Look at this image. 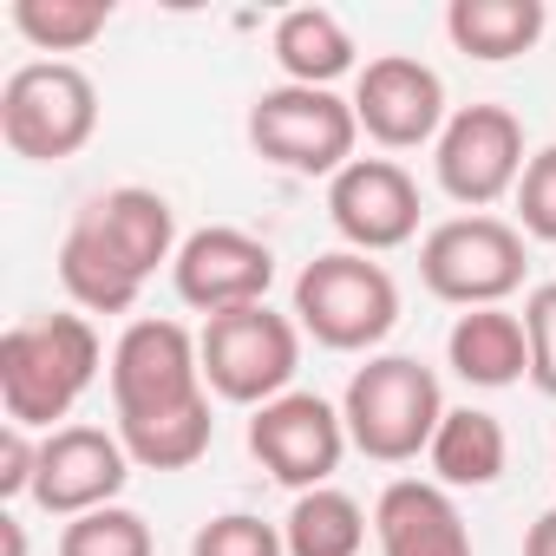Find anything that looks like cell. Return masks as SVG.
Wrapping results in <instances>:
<instances>
[{
    "instance_id": "4fadbf2b",
    "label": "cell",
    "mask_w": 556,
    "mask_h": 556,
    "mask_svg": "<svg viewBox=\"0 0 556 556\" xmlns=\"http://www.w3.org/2000/svg\"><path fill=\"white\" fill-rule=\"evenodd\" d=\"M354 118L387 151L439 144V131H445V79L413 53H380L354 79Z\"/></svg>"
},
{
    "instance_id": "5bb4252c",
    "label": "cell",
    "mask_w": 556,
    "mask_h": 556,
    "mask_svg": "<svg viewBox=\"0 0 556 556\" xmlns=\"http://www.w3.org/2000/svg\"><path fill=\"white\" fill-rule=\"evenodd\" d=\"M131 484V452L118 432L99 426H60L40 439V471H34V504L53 517H86L118 504V491Z\"/></svg>"
},
{
    "instance_id": "9c48e42d",
    "label": "cell",
    "mask_w": 556,
    "mask_h": 556,
    "mask_svg": "<svg viewBox=\"0 0 556 556\" xmlns=\"http://www.w3.org/2000/svg\"><path fill=\"white\" fill-rule=\"evenodd\" d=\"M105 380H112L118 426L125 419H151V413H170V406L203 400V348H197V334L184 321L144 315V321H131L112 341Z\"/></svg>"
},
{
    "instance_id": "f546056e",
    "label": "cell",
    "mask_w": 556,
    "mask_h": 556,
    "mask_svg": "<svg viewBox=\"0 0 556 556\" xmlns=\"http://www.w3.org/2000/svg\"><path fill=\"white\" fill-rule=\"evenodd\" d=\"M0 543H8V556H27V530L14 517H0Z\"/></svg>"
},
{
    "instance_id": "52a82bcc",
    "label": "cell",
    "mask_w": 556,
    "mask_h": 556,
    "mask_svg": "<svg viewBox=\"0 0 556 556\" xmlns=\"http://www.w3.org/2000/svg\"><path fill=\"white\" fill-rule=\"evenodd\" d=\"M249 144L295 177H341L361 144L354 99H334L321 86H268L249 105Z\"/></svg>"
},
{
    "instance_id": "2e32d148",
    "label": "cell",
    "mask_w": 556,
    "mask_h": 556,
    "mask_svg": "<svg viewBox=\"0 0 556 556\" xmlns=\"http://www.w3.org/2000/svg\"><path fill=\"white\" fill-rule=\"evenodd\" d=\"M380 556H471V530L439 478H393L374 504Z\"/></svg>"
},
{
    "instance_id": "d4e9b609",
    "label": "cell",
    "mask_w": 556,
    "mask_h": 556,
    "mask_svg": "<svg viewBox=\"0 0 556 556\" xmlns=\"http://www.w3.org/2000/svg\"><path fill=\"white\" fill-rule=\"evenodd\" d=\"M190 556H289V543L275 523H262L249 510H223L190 536Z\"/></svg>"
},
{
    "instance_id": "9a60e30c",
    "label": "cell",
    "mask_w": 556,
    "mask_h": 556,
    "mask_svg": "<svg viewBox=\"0 0 556 556\" xmlns=\"http://www.w3.org/2000/svg\"><path fill=\"white\" fill-rule=\"evenodd\" d=\"M328 216H334V229H341L348 249L387 255V249H400V242L419 236V184L393 157H354L328 184Z\"/></svg>"
},
{
    "instance_id": "7a4b0ae2",
    "label": "cell",
    "mask_w": 556,
    "mask_h": 556,
    "mask_svg": "<svg viewBox=\"0 0 556 556\" xmlns=\"http://www.w3.org/2000/svg\"><path fill=\"white\" fill-rule=\"evenodd\" d=\"M105 348L86 315H34L0 334V413L27 432H60V419L99 380Z\"/></svg>"
},
{
    "instance_id": "5b68a950",
    "label": "cell",
    "mask_w": 556,
    "mask_h": 556,
    "mask_svg": "<svg viewBox=\"0 0 556 556\" xmlns=\"http://www.w3.org/2000/svg\"><path fill=\"white\" fill-rule=\"evenodd\" d=\"M99 131V86L73 60H27L0 86V138L27 164L79 157Z\"/></svg>"
},
{
    "instance_id": "7402d4cb",
    "label": "cell",
    "mask_w": 556,
    "mask_h": 556,
    "mask_svg": "<svg viewBox=\"0 0 556 556\" xmlns=\"http://www.w3.org/2000/svg\"><path fill=\"white\" fill-rule=\"evenodd\" d=\"M282 543H289V556H361L367 510L348 491H334V484L302 491L295 510H289V523H282Z\"/></svg>"
},
{
    "instance_id": "484cf974",
    "label": "cell",
    "mask_w": 556,
    "mask_h": 556,
    "mask_svg": "<svg viewBox=\"0 0 556 556\" xmlns=\"http://www.w3.org/2000/svg\"><path fill=\"white\" fill-rule=\"evenodd\" d=\"M517 223H523V236L556 242V144L530 151V164L517 177Z\"/></svg>"
},
{
    "instance_id": "ac0fdd59",
    "label": "cell",
    "mask_w": 556,
    "mask_h": 556,
    "mask_svg": "<svg viewBox=\"0 0 556 556\" xmlns=\"http://www.w3.org/2000/svg\"><path fill=\"white\" fill-rule=\"evenodd\" d=\"M426 458H432V471H439L445 491H484V484L504 478L510 439H504L497 413H484V406H445Z\"/></svg>"
},
{
    "instance_id": "83f0119b",
    "label": "cell",
    "mask_w": 556,
    "mask_h": 556,
    "mask_svg": "<svg viewBox=\"0 0 556 556\" xmlns=\"http://www.w3.org/2000/svg\"><path fill=\"white\" fill-rule=\"evenodd\" d=\"M40 439L27 426H0V497H34Z\"/></svg>"
},
{
    "instance_id": "8fae6325",
    "label": "cell",
    "mask_w": 556,
    "mask_h": 556,
    "mask_svg": "<svg viewBox=\"0 0 556 556\" xmlns=\"http://www.w3.org/2000/svg\"><path fill=\"white\" fill-rule=\"evenodd\" d=\"M523 125L504 112V105H465L445 118L439 144H432V170H439V190L452 203H465L471 216H484V203L497 197H517V177H523Z\"/></svg>"
},
{
    "instance_id": "ffe728a7",
    "label": "cell",
    "mask_w": 556,
    "mask_h": 556,
    "mask_svg": "<svg viewBox=\"0 0 556 556\" xmlns=\"http://www.w3.org/2000/svg\"><path fill=\"white\" fill-rule=\"evenodd\" d=\"M275 66H282V86L334 92V79L354 73V34L328 8H289L275 21Z\"/></svg>"
},
{
    "instance_id": "3957f363",
    "label": "cell",
    "mask_w": 556,
    "mask_h": 556,
    "mask_svg": "<svg viewBox=\"0 0 556 556\" xmlns=\"http://www.w3.org/2000/svg\"><path fill=\"white\" fill-rule=\"evenodd\" d=\"M341 419H348L354 452H367L374 465H406L432 452V432L445 419L439 374L413 354H374L367 367H354L341 393Z\"/></svg>"
},
{
    "instance_id": "603a6c76",
    "label": "cell",
    "mask_w": 556,
    "mask_h": 556,
    "mask_svg": "<svg viewBox=\"0 0 556 556\" xmlns=\"http://www.w3.org/2000/svg\"><path fill=\"white\" fill-rule=\"evenodd\" d=\"M112 27V0H14V34L40 53H86Z\"/></svg>"
},
{
    "instance_id": "277c9868",
    "label": "cell",
    "mask_w": 556,
    "mask_h": 556,
    "mask_svg": "<svg viewBox=\"0 0 556 556\" xmlns=\"http://www.w3.org/2000/svg\"><path fill=\"white\" fill-rule=\"evenodd\" d=\"M400 321V282L361 249H328L295 275V328L334 354H367Z\"/></svg>"
},
{
    "instance_id": "6da1fadb",
    "label": "cell",
    "mask_w": 556,
    "mask_h": 556,
    "mask_svg": "<svg viewBox=\"0 0 556 556\" xmlns=\"http://www.w3.org/2000/svg\"><path fill=\"white\" fill-rule=\"evenodd\" d=\"M177 249L184 242H177L170 197H157L144 184H118L73 216V229L60 242V282L86 315H125L144 295L151 275L164 262H177Z\"/></svg>"
},
{
    "instance_id": "8992f818",
    "label": "cell",
    "mask_w": 556,
    "mask_h": 556,
    "mask_svg": "<svg viewBox=\"0 0 556 556\" xmlns=\"http://www.w3.org/2000/svg\"><path fill=\"white\" fill-rule=\"evenodd\" d=\"M197 348H203V387L229 406H268L295 393L289 380L302 367V328L289 315H275L268 302L210 315Z\"/></svg>"
},
{
    "instance_id": "f1b7e54d",
    "label": "cell",
    "mask_w": 556,
    "mask_h": 556,
    "mask_svg": "<svg viewBox=\"0 0 556 556\" xmlns=\"http://www.w3.org/2000/svg\"><path fill=\"white\" fill-rule=\"evenodd\" d=\"M523 556H556V504L523 530Z\"/></svg>"
},
{
    "instance_id": "cb8c5ba5",
    "label": "cell",
    "mask_w": 556,
    "mask_h": 556,
    "mask_svg": "<svg viewBox=\"0 0 556 556\" xmlns=\"http://www.w3.org/2000/svg\"><path fill=\"white\" fill-rule=\"evenodd\" d=\"M60 556H157L151 543V523L125 504H105V510H86L60 530Z\"/></svg>"
},
{
    "instance_id": "4316f807",
    "label": "cell",
    "mask_w": 556,
    "mask_h": 556,
    "mask_svg": "<svg viewBox=\"0 0 556 556\" xmlns=\"http://www.w3.org/2000/svg\"><path fill=\"white\" fill-rule=\"evenodd\" d=\"M523 341H530V380L556 400V282H536L523 295Z\"/></svg>"
},
{
    "instance_id": "30bf717a",
    "label": "cell",
    "mask_w": 556,
    "mask_h": 556,
    "mask_svg": "<svg viewBox=\"0 0 556 556\" xmlns=\"http://www.w3.org/2000/svg\"><path fill=\"white\" fill-rule=\"evenodd\" d=\"M348 445H354L348 439V419L321 393H282V400L255 406V419H249V452L262 458V471L275 484H289L295 497L302 491H321L341 471Z\"/></svg>"
},
{
    "instance_id": "ba28073f",
    "label": "cell",
    "mask_w": 556,
    "mask_h": 556,
    "mask_svg": "<svg viewBox=\"0 0 556 556\" xmlns=\"http://www.w3.org/2000/svg\"><path fill=\"white\" fill-rule=\"evenodd\" d=\"M419 282L452 308H504L523 289V229L504 216H452L419 242Z\"/></svg>"
},
{
    "instance_id": "e0dca14e",
    "label": "cell",
    "mask_w": 556,
    "mask_h": 556,
    "mask_svg": "<svg viewBox=\"0 0 556 556\" xmlns=\"http://www.w3.org/2000/svg\"><path fill=\"white\" fill-rule=\"evenodd\" d=\"M445 361L471 387H517L530 374L523 315H510V308H465L452 321V334H445Z\"/></svg>"
},
{
    "instance_id": "44dd1931",
    "label": "cell",
    "mask_w": 556,
    "mask_h": 556,
    "mask_svg": "<svg viewBox=\"0 0 556 556\" xmlns=\"http://www.w3.org/2000/svg\"><path fill=\"white\" fill-rule=\"evenodd\" d=\"M118 439H125L131 465H144V471H190V465L210 452V439H216L210 393H203V400H190V406L151 413V419H125V426H118Z\"/></svg>"
},
{
    "instance_id": "d6986e66",
    "label": "cell",
    "mask_w": 556,
    "mask_h": 556,
    "mask_svg": "<svg viewBox=\"0 0 556 556\" xmlns=\"http://www.w3.org/2000/svg\"><path fill=\"white\" fill-rule=\"evenodd\" d=\"M549 27V8L543 0H452L445 8V34L458 53L484 60V66H504L517 53H530Z\"/></svg>"
},
{
    "instance_id": "7c38bea8",
    "label": "cell",
    "mask_w": 556,
    "mask_h": 556,
    "mask_svg": "<svg viewBox=\"0 0 556 556\" xmlns=\"http://www.w3.org/2000/svg\"><path fill=\"white\" fill-rule=\"evenodd\" d=\"M170 282L203 321L229 315V308H255L275 289V249L236 223H210V229L184 236V249L170 262Z\"/></svg>"
}]
</instances>
